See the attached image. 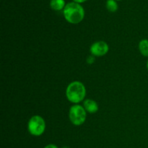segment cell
<instances>
[{"instance_id":"1","label":"cell","mask_w":148,"mask_h":148,"mask_svg":"<svg viewBox=\"0 0 148 148\" xmlns=\"http://www.w3.org/2000/svg\"><path fill=\"white\" fill-rule=\"evenodd\" d=\"M64 17L68 23L71 24H78L85 17V10L80 4L69 2L66 4L63 10Z\"/></svg>"},{"instance_id":"2","label":"cell","mask_w":148,"mask_h":148,"mask_svg":"<svg viewBox=\"0 0 148 148\" xmlns=\"http://www.w3.org/2000/svg\"><path fill=\"white\" fill-rule=\"evenodd\" d=\"M86 95L85 85L79 81H74L69 84L66 90V98L71 103L77 104L83 101Z\"/></svg>"},{"instance_id":"3","label":"cell","mask_w":148,"mask_h":148,"mask_svg":"<svg viewBox=\"0 0 148 148\" xmlns=\"http://www.w3.org/2000/svg\"><path fill=\"white\" fill-rule=\"evenodd\" d=\"M69 118L72 124L80 126L85 123L87 119V111L83 106L79 104H75L69 109Z\"/></svg>"},{"instance_id":"4","label":"cell","mask_w":148,"mask_h":148,"mask_svg":"<svg viewBox=\"0 0 148 148\" xmlns=\"http://www.w3.org/2000/svg\"><path fill=\"white\" fill-rule=\"evenodd\" d=\"M27 130L30 134L36 137L42 135L46 130V122L41 116L35 115L30 119L27 124Z\"/></svg>"},{"instance_id":"5","label":"cell","mask_w":148,"mask_h":148,"mask_svg":"<svg viewBox=\"0 0 148 148\" xmlns=\"http://www.w3.org/2000/svg\"><path fill=\"white\" fill-rule=\"evenodd\" d=\"M109 50V46L106 42L103 40L96 41L91 45L90 48V51L91 54L94 56H103L106 54Z\"/></svg>"},{"instance_id":"6","label":"cell","mask_w":148,"mask_h":148,"mask_svg":"<svg viewBox=\"0 0 148 148\" xmlns=\"http://www.w3.org/2000/svg\"><path fill=\"white\" fill-rule=\"evenodd\" d=\"M83 107L87 112L95 114L98 111V105L96 101L92 99H87L84 101Z\"/></svg>"},{"instance_id":"7","label":"cell","mask_w":148,"mask_h":148,"mask_svg":"<svg viewBox=\"0 0 148 148\" xmlns=\"http://www.w3.org/2000/svg\"><path fill=\"white\" fill-rule=\"evenodd\" d=\"M66 6L64 0H51L50 7L55 11H61Z\"/></svg>"},{"instance_id":"8","label":"cell","mask_w":148,"mask_h":148,"mask_svg":"<svg viewBox=\"0 0 148 148\" xmlns=\"http://www.w3.org/2000/svg\"><path fill=\"white\" fill-rule=\"evenodd\" d=\"M139 50L143 56L148 57V39H143L139 43Z\"/></svg>"},{"instance_id":"9","label":"cell","mask_w":148,"mask_h":148,"mask_svg":"<svg viewBox=\"0 0 148 148\" xmlns=\"http://www.w3.org/2000/svg\"><path fill=\"white\" fill-rule=\"evenodd\" d=\"M106 9L108 11L111 12H115L118 10V4L115 0H107L106 1Z\"/></svg>"},{"instance_id":"10","label":"cell","mask_w":148,"mask_h":148,"mask_svg":"<svg viewBox=\"0 0 148 148\" xmlns=\"http://www.w3.org/2000/svg\"><path fill=\"white\" fill-rule=\"evenodd\" d=\"M95 56H92V55H91V56H88V57L87 58V63L89 64H92L95 62Z\"/></svg>"},{"instance_id":"11","label":"cell","mask_w":148,"mask_h":148,"mask_svg":"<svg viewBox=\"0 0 148 148\" xmlns=\"http://www.w3.org/2000/svg\"><path fill=\"white\" fill-rule=\"evenodd\" d=\"M44 148H58V147L53 144H49L48 145H46Z\"/></svg>"},{"instance_id":"12","label":"cell","mask_w":148,"mask_h":148,"mask_svg":"<svg viewBox=\"0 0 148 148\" xmlns=\"http://www.w3.org/2000/svg\"><path fill=\"white\" fill-rule=\"evenodd\" d=\"M72 1H73L74 2L78 3V4H82V3L85 2L87 0H72Z\"/></svg>"},{"instance_id":"13","label":"cell","mask_w":148,"mask_h":148,"mask_svg":"<svg viewBox=\"0 0 148 148\" xmlns=\"http://www.w3.org/2000/svg\"><path fill=\"white\" fill-rule=\"evenodd\" d=\"M147 70H148V60H147Z\"/></svg>"},{"instance_id":"14","label":"cell","mask_w":148,"mask_h":148,"mask_svg":"<svg viewBox=\"0 0 148 148\" xmlns=\"http://www.w3.org/2000/svg\"><path fill=\"white\" fill-rule=\"evenodd\" d=\"M62 148H69V147H66V146H65V147H62Z\"/></svg>"},{"instance_id":"15","label":"cell","mask_w":148,"mask_h":148,"mask_svg":"<svg viewBox=\"0 0 148 148\" xmlns=\"http://www.w3.org/2000/svg\"><path fill=\"white\" fill-rule=\"evenodd\" d=\"M116 1H121V0H116Z\"/></svg>"}]
</instances>
